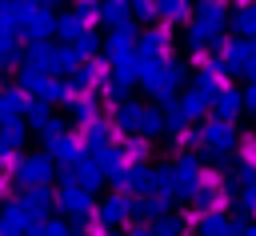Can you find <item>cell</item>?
<instances>
[{
	"mask_svg": "<svg viewBox=\"0 0 256 236\" xmlns=\"http://www.w3.org/2000/svg\"><path fill=\"white\" fill-rule=\"evenodd\" d=\"M48 176H52V164L48 160H24L20 164V180L24 184H44Z\"/></svg>",
	"mask_w": 256,
	"mask_h": 236,
	"instance_id": "6da1fadb",
	"label": "cell"
},
{
	"mask_svg": "<svg viewBox=\"0 0 256 236\" xmlns=\"http://www.w3.org/2000/svg\"><path fill=\"white\" fill-rule=\"evenodd\" d=\"M128 212H132V200H124V196H112V200L100 208V220H104V224H116V220H124Z\"/></svg>",
	"mask_w": 256,
	"mask_h": 236,
	"instance_id": "7a4b0ae2",
	"label": "cell"
},
{
	"mask_svg": "<svg viewBox=\"0 0 256 236\" xmlns=\"http://www.w3.org/2000/svg\"><path fill=\"white\" fill-rule=\"evenodd\" d=\"M204 136H208V148H216V152H224V148H232L236 140H232V132L224 128V124H208L204 128Z\"/></svg>",
	"mask_w": 256,
	"mask_h": 236,
	"instance_id": "3957f363",
	"label": "cell"
},
{
	"mask_svg": "<svg viewBox=\"0 0 256 236\" xmlns=\"http://www.w3.org/2000/svg\"><path fill=\"white\" fill-rule=\"evenodd\" d=\"M100 16H104L108 24H124V16H128V0H108Z\"/></svg>",
	"mask_w": 256,
	"mask_h": 236,
	"instance_id": "277c9868",
	"label": "cell"
},
{
	"mask_svg": "<svg viewBox=\"0 0 256 236\" xmlns=\"http://www.w3.org/2000/svg\"><path fill=\"white\" fill-rule=\"evenodd\" d=\"M76 172H80V176H76V180H80V184H84V188H96V184H100V168H96V164H92V160H84V164H80V168H76Z\"/></svg>",
	"mask_w": 256,
	"mask_h": 236,
	"instance_id": "5b68a950",
	"label": "cell"
},
{
	"mask_svg": "<svg viewBox=\"0 0 256 236\" xmlns=\"http://www.w3.org/2000/svg\"><path fill=\"white\" fill-rule=\"evenodd\" d=\"M240 104H244V100H240L236 92H228V96H220V120H232V116L240 112Z\"/></svg>",
	"mask_w": 256,
	"mask_h": 236,
	"instance_id": "8992f818",
	"label": "cell"
},
{
	"mask_svg": "<svg viewBox=\"0 0 256 236\" xmlns=\"http://www.w3.org/2000/svg\"><path fill=\"white\" fill-rule=\"evenodd\" d=\"M176 108H184L180 116H200V112H204V100H200V96H184V104H176Z\"/></svg>",
	"mask_w": 256,
	"mask_h": 236,
	"instance_id": "52a82bcc",
	"label": "cell"
},
{
	"mask_svg": "<svg viewBox=\"0 0 256 236\" xmlns=\"http://www.w3.org/2000/svg\"><path fill=\"white\" fill-rule=\"evenodd\" d=\"M156 232H160V236H176V232H180V224H176V220H168V224H160Z\"/></svg>",
	"mask_w": 256,
	"mask_h": 236,
	"instance_id": "ba28073f",
	"label": "cell"
},
{
	"mask_svg": "<svg viewBox=\"0 0 256 236\" xmlns=\"http://www.w3.org/2000/svg\"><path fill=\"white\" fill-rule=\"evenodd\" d=\"M244 104H248V108H252V112H256V88H252V92H248V96H244Z\"/></svg>",
	"mask_w": 256,
	"mask_h": 236,
	"instance_id": "9c48e42d",
	"label": "cell"
},
{
	"mask_svg": "<svg viewBox=\"0 0 256 236\" xmlns=\"http://www.w3.org/2000/svg\"><path fill=\"white\" fill-rule=\"evenodd\" d=\"M248 72H252V80H256V56H252V64H248Z\"/></svg>",
	"mask_w": 256,
	"mask_h": 236,
	"instance_id": "30bf717a",
	"label": "cell"
},
{
	"mask_svg": "<svg viewBox=\"0 0 256 236\" xmlns=\"http://www.w3.org/2000/svg\"><path fill=\"white\" fill-rule=\"evenodd\" d=\"M248 236H256V228H252V232H248Z\"/></svg>",
	"mask_w": 256,
	"mask_h": 236,
	"instance_id": "8fae6325",
	"label": "cell"
}]
</instances>
